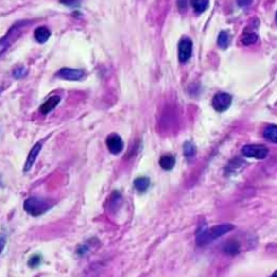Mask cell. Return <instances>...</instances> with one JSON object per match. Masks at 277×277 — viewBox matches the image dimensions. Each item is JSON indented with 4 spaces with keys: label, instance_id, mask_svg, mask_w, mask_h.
<instances>
[{
    "label": "cell",
    "instance_id": "1",
    "mask_svg": "<svg viewBox=\"0 0 277 277\" xmlns=\"http://www.w3.org/2000/svg\"><path fill=\"white\" fill-rule=\"evenodd\" d=\"M233 228L234 227L230 224H223L212 227L211 228H208L206 226H201L198 228L196 234L197 245L199 246L208 245L212 241L233 230Z\"/></svg>",
    "mask_w": 277,
    "mask_h": 277
},
{
    "label": "cell",
    "instance_id": "2",
    "mask_svg": "<svg viewBox=\"0 0 277 277\" xmlns=\"http://www.w3.org/2000/svg\"><path fill=\"white\" fill-rule=\"evenodd\" d=\"M52 208V203L43 198L31 197L25 201L24 209L29 215L37 217L42 215Z\"/></svg>",
    "mask_w": 277,
    "mask_h": 277
},
{
    "label": "cell",
    "instance_id": "3",
    "mask_svg": "<svg viewBox=\"0 0 277 277\" xmlns=\"http://www.w3.org/2000/svg\"><path fill=\"white\" fill-rule=\"evenodd\" d=\"M242 152L245 157L248 158H254L256 159H263L268 155V149L263 145H246L243 146Z\"/></svg>",
    "mask_w": 277,
    "mask_h": 277
},
{
    "label": "cell",
    "instance_id": "4",
    "mask_svg": "<svg viewBox=\"0 0 277 277\" xmlns=\"http://www.w3.org/2000/svg\"><path fill=\"white\" fill-rule=\"evenodd\" d=\"M232 101H233V99L230 94L220 92L213 97V108L215 109L216 112H225L230 107Z\"/></svg>",
    "mask_w": 277,
    "mask_h": 277
},
{
    "label": "cell",
    "instance_id": "5",
    "mask_svg": "<svg viewBox=\"0 0 277 277\" xmlns=\"http://www.w3.org/2000/svg\"><path fill=\"white\" fill-rule=\"evenodd\" d=\"M193 52V42L189 37L181 39L178 45V58L180 62L186 63L190 59Z\"/></svg>",
    "mask_w": 277,
    "mask_h": 277
},
{
    "label": "cell",
    "instance_id": "6",
    "mask_svg": "<svg viewBox=\"0 0 277 277\" xmlns=\"http://www.w3.org/2000/svg\"><path fill=\"white\" fill-rule=\"evenodd\" d=\"M106 145L110 153L113 155L121 153L124 149L123 139L117 134H109L106 139Z\"/></svg>",
    "mask_w": 277,
    "mask_h": 277
},
{
    "label": "cell",
    "instance_id": "7",
    "mask_svg": "<svg viewBox=\"0 0 277 277\" xmlns=\"http://www.w3.org/2000/svg\"><path fill=\"white\" fill-rule=\"evenodd\" d=\"M57 76L65 81L77 82L84 77L85 72L82 69H77L62 68L58 72Z\"/></svg>",
    "mask_w": 277,
    "mask_h": 277
},
{
    "label": "cell",
    "instance_id": "8",
    "mask_svg": "<svg viewBox=\"0 0 277 277\" xmlns=\"http://www.w3.org/2000/svg\"><path fill=\"white\" fill-rule=\"evenodd\" d=\"M41 150H42V143L40 142H37L30 150V153L28 155L27 159L25 161V166H24L25 173H28L30 169H32L33 165L35 164V161L37 159Z\"/></svg>",
    "mask_w": 277,
    "mask_h": 277
},
{
    "label": "cell",
    "instance_id": "9",
    "mask_svg": "<svg viewBox=\"0 0 277 277\" xmlns=\"http://www.w3.org/2000/svg\"><path fill=\"white\" fill-rule=\"evenodd\" d=\"M60 100H61V99H60V97L58 96V95L50 97L47 101L44 102V103L40 106V112H41L42 115L48 114V113L52 112V111L60 104Z\"/></svg>",
    "mask_w": 277,
    "mask_h": 277
},
{
    "label": "cell",
    "instance_id": "10",
    "mask_svg": "<svg viewBox=\"0 0 277 277\" xmlns=\"http://www.w3.org/2000/svg\"><path fill=\"white\" fill-rule=\"evenodd\" d=\"M51 35H52V33L46 26L37 27L34 33L35 40L40 44H43L45 42H47L49 40Z\"/></svg>",
    "mask_w": 277,
    "mask_h": 277
},
{
    "label": "cell",
    "instance_id": "11",
    "mask_svg": "<svg viewBox=\"0 0 277 277\" xmlns=\"http://www.w3.org/2000/svg\"><path fill=\"white\" fill-rule=\"evenodd\" d=\"M176 164V158L172 155H164L159 159V165L165 171H170Z\"/></svg>",
    "mask_w": 277,
    "mask_h": 277
},
{
    "label": "cell",
    "instance_id": "12",
    "mask_svg": "<svg viewBox=\"0 0 277 277\" xmlns=\"http://www.w3.org/2000/svg\"><path fill=\"white\" fill-rule=\"evenodd\" d=\"M151 184V181L146 176H140L135 179L134 181V186L137 191L140 193H144L148 190L149 186Z\"/></svg>",
    "mask_w": 277,
    "mask_h": 277
},
{
    "label": "cell",
    "instance_id": "13",
    "mask_svg": "<svg viewBox=\"0 0 277 277\" xmlns=\"http://www.w3.org/2000/svg\"><path fill=\"white\" fill-rule=\"evenodd\" d=\"M263 136L268 141H272L273 143H277V125L270 124L266 127L263 132Z\"/></svg>",
    "mask_w": 277,
    "mask_h": 277
},
{
    "label": "cell",
    "instance_id": "14",
    "mask_svg": "<svg viewBox=\"0 0 277 277\" xmlns=\"http://www.w3.org/2000/svg\"><path fill=\"white\" fill-rule=\"evenodd\" d=\"M191 4L193 9L197 13H202L205 12L209 7V1L208 0H193L191 1Z\"/></svg>",
    "mask_w": 277,
    "mask_h": 277
},
{
    "label": "cell",
    "instance_id": "15",
    "mask_svg": "<svg viewBox=\"0 0 277 277\" xmlns=\"http://www.w3.org/2000/svg\"><path fill=\"white\" fill-rule=\"evenodd\" d=\"M184 156L187 159H192L196 155V147L190 141H186L183 146Z\"/></svg>",
    "mask_w": 277,
    "mask_h": 277
},
{
    "label": "cell",
    "instance_id": "16",
    "mask_svg": "<svg viewBox=\"0 0 277 277\" xmlns=\"http://www.w3.org/2000/svg\"><path fill=\"white\" fill-rule=\"evenodd\" d=\"M229 42H230V36L228 35V33L227 31H221L217 40L219 47L222 49H226L229 45Z\"/></svg>",
    "mask_w": 277,
    "mask_h": 277
},
{
    "label": "cell",
    "instance_id": "17",
    "mask_svg": "<svg viewBox=\"0 0 277 277\" xmlns=\"http://www.w3.org/2000/svg\"><path fill=\"white\" fill-rule=\"evenodd\" d=\"M258 40V35L255 33H245L242 37V42L243 44L248 45L254 44Z\"/></svg>",
    "mask_w": 277,
    "mask_h": 277
},
{
    "label": "cell",
    "instance_id": "18",
    "mask_svg": "<svg viewBox=\"0 0 277 277\" xmlns=\"http://www.w3.org/2000/svg\"><path fill=\"white\" fill-rule=\"evenodd\" d=\"M224 249L225 250V252L228 253V254L236 255V254H238V251H239L240 245H239V244H238L237 242L231 241L230 242H228L226 244Z\"/></svg>",
    "mask_w": 277,
    "mask_h": 277
},
{
    "label": "cell",
    "instance_id": "19",
    "mask_svg": "<svg viewBox=\"0 0 277 277\" xmlns=\"http://www.w3.org/2000/svg\"><path fill=\"white\" fill-rule=\"evenodd\" d=\"M41 261H42L41 256L37 255H34L29 261V265H30V267H36L41 263Z\"/></svg>",
    "mask_w": 277,
    "mask_h": 277
},
{
    "label": "cell",
    "instance_id": "20",
    "mask_svg": "<svg viewBox=\"0 0 277 277\" xmlns=\"http://www.w3.org/2000/svg\"><path fill=\"white\" fill-rule=\"evenodd\" d=\"M25 73H26V69H25V67H20L18 69H16L13 72V76L16 77V78H21V77H25Z\"/></svg>",
    "mask_w": 277,
    "mask_h": 277
},
{
    "label": "cell",
    "instance_id": "21",
    "mask_svg": "<svg viewBox=\"0 0 277 277\" xmlns=\"http://www.w3.org/2000/svg\"><path fill=\"white\" fill-rule=\"evenodd\" d=\"M60 3H63L64 5L69 7V8L80 7V2H78V1H60Z\"/></svg>",
    "mask_w": 277,
    "mask_h": 277
},
{
    "label": "cell",
    "instance_id": "22",
    "mask_svg": "<svg viewBox=\"0 0 277 277\" xmlns=\"http://www.w3.org/2000/svg\"><path fill=\"white\" fill-rule=\"evenodd\" d=\"M271 277H277V271H276Z\"/></svg>",
    "mask_w": 277,
    "mask_h": 277
},
{
    "label": "cell",
    "instance_id": "23",
    "mask_svg": "<svg viewBox=\"0 0 277 277\" xmlns=\"http://www.w3.org/2000/svg\"><path fill=\"white\" fill-rule=\"evenodd\" d=\"M276 17H277V15H276Z\"/></svg>",
    "mask_w": 277,
    "mask_h": 277
}]
</instances>
